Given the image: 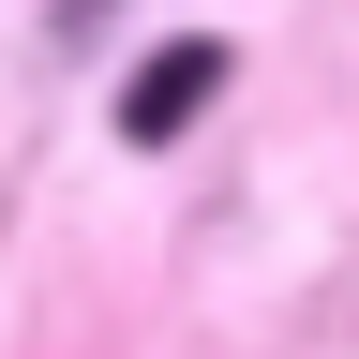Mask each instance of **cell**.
Here are the masks:
<instances>
[{"instance_id": "1", "label": "cell", "mask_w": 359, "mask_h": 359, "mask_svg": "<svg viewBox=\"0 0 359 359\" xmlns=\"http://www.w3.org/2000/svg\"><path fill=\"white\" fill-rule=\"evenodd\" d=\"M210 75H224V45H165V60L120 90V120H135V135H180V120L210 105Z\"/></svg>"}, {"instance_id": "2", "label": "cell", "mask_w": 359, "mask_h": 359, "mask_svg": "<svg viewBox=\"0 0 359 359\" xmlns=\"http://www.w3.org/2000/svg\"><path fill=\"white\" fill-rule=\"evenodd\" d=\"M60 15H75V30H90V15H105V0H60Z\"/></svg>"}]
</instances>
